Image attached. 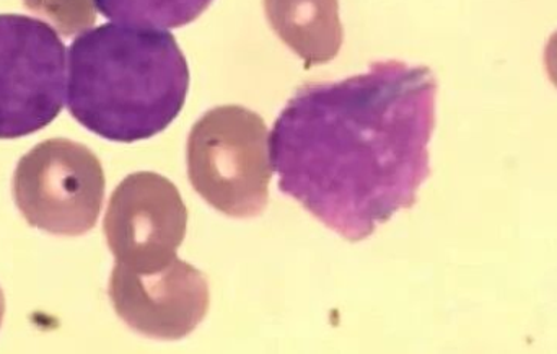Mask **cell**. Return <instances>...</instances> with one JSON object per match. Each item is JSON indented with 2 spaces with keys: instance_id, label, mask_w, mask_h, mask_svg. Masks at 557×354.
<instances>
[{
  "instance_id": "cell-10",
  "label": "cell",
  "mask_w": 557,
  "mask_h": 354,
  "mask_svg": "<svg viewBox=\"0 0 557 354\" xmlns=\"http://www.w3.org/2000/svg\"><path fill=\"white\" fill-rule=\"evenodd\" d=\"M23 5L49 20L65 36L85 32L97 20L95 0H23Z\"/></svg>"
},
{
  "instance_id": "cell-1",
  "label": "cell",
  "mask_w": 557,
  "mask_h": 354,
  "mask_svg": "<svg viewBox=\"0 0 557 354\" xmlns=\"http://www.w3.org/2000/svg\"><path fill=\"white\" fill-rule=\"evenodd\" d=\"M437 81L425 65L379 61L298 88L271 133L282 193L349 242L414 206L431 175Z\"/></svg>"
},
{
  "instance_id": "cell-4",
  "label": "cell",
  "mask_w": 557,
  "mask_h": 354,
  "mask_svg": "<svg viewBox=\"0 0 557 354\" xmlns=\"http://www.w3.org/2000/svg\"><path fill=\"white\" fill-rule=\"evenodd\" d=\"M13 196L32 228L77 237L91 231L100 216L103 167L84 144L64 137L42 141L20 159Z\"/></svg>"
},
{
  "instance_id": "cell-9",
  "label": "cell",
  "mask_w": 557,
  "mask_h": 354,
  "mask_svg": "<svg viewBox=\"0 0 557 354\" xmlns=\"http://www.w3.org/2000/svg\"><path fill=\"white\" fill-rule=\"evenodd\" d=\"M214 0H95L101 15L123 25L182 28L195 22Z\"/></svg>"
},
{
  "instance_id": "cell-3",
  "label": "cell",
  "mask_w": 557,
  "mask_h": 354,
  "mask_svg": "<svg viewBox=\"0 0 557 354\" xmlns=\"http://www.w3.org/2000/svg\"><path fill=\"white\" fill-rule=\"evenodd\" d=\"M263 118L238 105L214 108L193 126L188 175L212 208L231 218H257L270 199L273 167Z\"/></svg>"
},
{
  "instance_id": "cell-12",
  "label": "cell",
  "mask_w": 557,
  "mask_h": 354,
  "mask_svg": "<svg viewBox=\"0 0 557 354\" xmlns=\"http://www.w3.org/2000/svg\"><path fill=\"white\" fill-rule=\"evenodd\" d=\"M3 314H5V297H3L2 290H0V326H2Z\"/></svg>"
},
{
  "instance_id": "cell-6",
  "label": "cell",
  "mask_w": 557,
  "mask_h": 354,
  "mask_svg": "<svg viewBox=\"0 0 557 354\" xmlns=\"http://www.w3.org/2000/svg\"><path fill=\"white\" fill-rule=\"evenodd\" d=\"M188 228L178 188L152 172L133 173L114 190L104 216L108 247L121 267L156 270L176 258Z\"/></svg>"
},
{
  "instance_id": "cell-11",
  "label": "cell",
  "mask_w": 557,
  "mask_h": 354,
  "mask_svg": "<svg viewBox=\"0 0 557 354\" xmlns=\"http://www.w3.org/2000/svg\"><path fill=\"white\" fill-rule=\"evenodd\" d=\"M546 72L557 88V32L553 33L545 51Z\"/></svg>"
},
{
  "instance_id": "cell-7",
  "label": "cell",
  "mask_w": 557,
  "mask_h": 354,
  "mask_svg": "<svg viewBox=\"0 0 557 354\" xmlns=\"http://www.w3.org/2000/svg\"><path fill=\"white\" fill-rule=\"evenodd\" d=\"M108 294L121 320L157 340L185 339L206 319L211 304L205 273L178 257L149 271L116 264Z\"/></svg>"
},
{
  "instance_id": "cell-5",
  "label": "cell",
  "mask_w": 557,
  "mask_h": 354,
  "mask_svg": "<svg viewBox=\"0 0 557 354\" xmlns=\"http://www.w3.org/2000/svg\"><path fill=\"white\" fill-rule=\"evenodd\" d=\"M65 98V46L38 19L0 15V139L49 126Z\"/></svg>"
},
{
  "instance_id": "cell-8",
  "label": "cell",
  "mask_w": 557,
  "mask_h": 354,
  "mask_svg": "<svg viewBox=\"0 0 557 354\" xmlns=\"http://www.w3.org/2000/svg\"><path fill=\"white\" fill-rule=\"evenodd\" d=\"M274 32L305 69L333 61L343 46L339 0H264Z\"/></svg>"
},
{
  "instance_id": "cell-2",
  "label": "cell",
  "mask_w": 557,
  "mask_h": 354,
  "mask_svg": "<svg viewBox=\"0 0 557 354\" xmlns=\"http://www.w3.org/2000/svg\"><path fill=\"white\" fill-rule=\"evenodd\" d=\"M69 58V111L103 139H150L185 107L188 61L172 33L107 23L77 36Z\"/></svg>"
}]
</instances>
